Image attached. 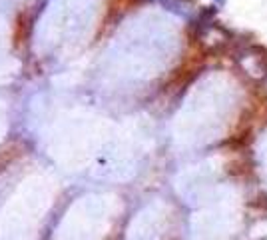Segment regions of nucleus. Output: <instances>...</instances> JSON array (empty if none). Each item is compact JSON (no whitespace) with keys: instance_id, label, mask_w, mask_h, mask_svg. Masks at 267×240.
Instances as JSON below:
<instances>
[{"instance_id":"nucleus-1","label":"nucleus","mask_w":267,"mask_h":240,"mask_svg":"<svg viewBox=\"0 0 267 240\" xmlns=\"http://www.w3.org/2000/svg\"><path fill=\"white\" fill-rule=\"evenodd\" d=\"M237 62L241 70L255 80H263L267 76V50L263 46H248L237 52Z\"/></svg>"},{"instance_id":"nucleus-2","label":"nucleus","mask_w":267,"mask_h":240,"mask_svg":"<svg viewBox=\"0 0 267 240\" xmlns=\"http://www.w3.org/2000/svg\"><path fill=\"white\" fill-rule=\"evenodd\" d=\"M251 206H257V208H267V194H259V196L251 202Z\"/></svg>"},{"instance_id":"nucleus-3","label":"nucleus","mask_w":267,"mask_h":240,"mask_svg":"<svg viewBox=\"0 0 267 240\" xmlns=\"http://www.w3.org/2000/svg\"><path fill=\"white\" fill-rule=\"evenodd\" d=\"M215 2H217L219 6H223V4H225V0H215Z\"/></svg>"}]
</instances>
